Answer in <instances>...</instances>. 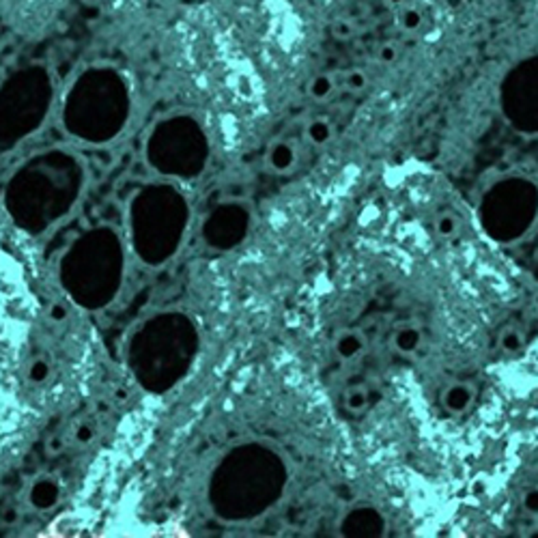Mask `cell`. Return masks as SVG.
<instances>
[{
	"mask_svg": "<svg viewBox=\"0 0 538 538\" xmlns=\"http://www.w3.org/2000/svg\"><path fill=\"white\" fill-rule=\"evenodd\" d=\"M130 88L123 76L110 67L84 71L71 86L65 106V125L82 140L112 138L127 121Z\"/></svg>",
	"mask_w": 538,
	"mask_h": 538,
	"instance_id": "6da1fadb",
	"label": "cell"
},
{
	"mask_svg": "<svg viewBox=\"0 0 538 538\" xmlns=\"http://www.w3.org/2000/svg\"><path fill=\"white\" fill-rule=\"evenodd\" d=\"M78 186V164L63 153H48L15 174L9 198L18 216L48 220L69 209Z\"/></svg>",
	"mask_w": 538,
	"mask_h": 538,
	"instance_id": "7a4b0ae2",
	"label": "cell"
},
{
	"mask_svg": "<svg viewBox=\"0 0 538 538\" xmlns=\"http://www.w3.org/2000/svg\"><path fill=\"white\" fill-rule=\"evenodd\" d=\"M50 102V76L43 67H26L0 88V140H18L33 132Z\"/></svg>",
	"mask_w": 538,
	"mask_h": 538,
	"instance_id": "3957f363",
	"label": "cell"
},
{
	"mask_svg": "<svg viewBox=\"0 0 538 538\" xmlns=\"http://www.w3.org/2000/svg\"><path fill=\"white\" fill-rule=\"evenodd\" d=\"M156 168L172 174H196L207 160V138L192 118H172L162 123L149 144Z\"/></svg>",
	"mask_w": 538,
	"mask_h": 538,
	"instance_id": "277c9868",
	"label": "cell"
},
{
	"mask_svg": "<svg viewBox=\"0 0 538 538\" xmlns=\"http://www.w3.org/2000/svg\"><path fill=\"white\" fill-rule=\"evenodd\" d=\"M538 212V192L525 179H506L483 200V222L495 237L521 235Z\"/></svg>",
	"mask_w": 538,
	"mask_h": 538,
	"instance_id": "5b68a950",
	"label": "cell"
},
{
	"mask_svg": "<svg viewBox=\"0 0 538 538\" xmlns=\"http://www.w3.org/2000/svg\"><path fill=\"white\" fill-rule=\"evenodd\" d=\"M502 108L523 132H538V56L525 58L502 82Z\"/></svg>",
	"mask_w": 538,
	"mask_h": 538,
	"instance_id": "8992f818",
	"label": "cell"
},
{
	"mask_svg": "<svg viewBox=\"0 0 538 538\" xmlns=\"http://www.w3.org/2000/svg\"><path fill=\"white\" fill-rule=\"evenodd\" d=\"M474 396H476L474 385L459 381V383H450L441 392V403L450 413H463L471 407Z\"/></svg>",
	"mask_w": 538,
	"mask_h": 538,
	"instance_id": "52a82bcc",
	"label": "cell"
},
{
	"mask_svg": "<svg viewBox=\"0 0 538 538\" xmlns=\"http://www.w3.org/2000/svg\"><path fill=\"white\" fill-rule=\"evenodd\" d=\"M422 345V330L420 325H401L392 334V347L401 355H411Z\"/></svg>",
	"mask_w": 538,
	"mask_h": 538,
	"instance_id": "ba28073f",
	"label": "cell"
},
{
	"mask_svg": "<svg viewBox=\"0 0 538 538\" xmlns=\"http://www.w3.org/2000/svg\"><path fill=\"white\" fill-rule=\"evenodd\" d=\"M293 164H295V149L289 142H276L269 149V166L274 170L284 172L293 168Z\"/></svg>",
	"mask_w": 538,
	"mask_h": 538,
	"instance_id": "9c48e42d",
	"label": "cell"
},
{
	"mask_svg": "<svg viewBox=\"0 0 538 538\" xmlns=\"http://www.w3.org/2000/svg\"><path fill=\"white\" fill-rule=\"evenodd\" d=\"M364 349V338L357 332H343L336 338V353L343 357V360H353L355 355H360Z\"/></svg>",
	"mask_w": 538,
	"mask_h": 538,
	"instance_id": "30bf717a",
	"label": "cell"
},
{
	"mask_svg": "<svg viewBox=\"0 0 538 538\" xmlns=\"http://www.w3.org/2000/svg\"><path fill=\"white\" fill-rule=\"evenodd\" d=\"M371 392L366 385H353L345 392V407L349 411H364L368 407Z\"/></svg>",
	"mask_w": 538,
	"mask_h": 538,
	"instance_id": "8fae6325",
	"label": "cell"
},
{
	"mask_svg": "<svg viewBox=\"0 0 538 538\" xmlns=\"http://www.w3.org/2000/svg\"><path fill=\"white\" fill-rule=\"evenodd\" d=\"M306 136L312 144L321 146L332 140V125L327 123L325 118H315V121H310L306 127Z\"/></svg>",
	"mask_w": 538,
	"mask_h": 538,
	"instance_id": "7c38bea8",
	"label": "cell"
},
{
	"mask_svg": "<svg viewBox=\"0 0 538 538\" xmlns=\"http://www.w3.org/2000/svg\"><path fill=\"white\" fill-rule=\"evenodd\" d=\"M332 91H334V80L327 76V74L315 76V78L310 80V84H308V93H310V97H315V99H325Z\"/></svg>",
	"mask_w": 538,
	"mask_h": 538,
	"instance_id": "4fadbf2b",
	"label": "cell"
},
{
	"mask_svg": "<svg viewBox=\"0 0 538 538\" xmlns=\"http://www.w3.org/2000/svg\"><path fill=\"white\" fill-rule=\"evenodd\" d=\"M422 22H425V18H422V13L418 11L415 7H405L401 11V15H399V24L403 26V31H407V33L418 31V28L422 26Z\"/></svg>",
	"mask_w": 538,
	"mask_h": 538,
	"instance_id": "5bb4252c",
	"label": "cell"
},
{
	"mask_svg": "<svg viewBox=\"0 0 538 538\" xmlns=\"http://www.w3.org/2000/svg\"><path fill=\"white\" fill-rule=\"evenodd\" d=\"M459 228H461V220H459L455 214H441V216L435 220V230H437L441 237H453V235H457Z\"/></svg>",
	"mask_w": 538,
	"mask_h": 538,
	"instance_id": "9a60e30c",
	"label": "cell"
},
{
	"mask_svg": "<svg viewBox=\"0 0 538 538\" xmlns=\"http://www.w3.org/2000/svg\"><path fill=\"white\" fill-rule=\"evenodd\" d=\"M521 345H523V336H521V332H517V330H504L502 332V336H499V347L506 351V353H517L519 349H521Z\"/></svg>",
	"mask_w": 538,
	"mask_h": 538,
	"instance_id": "2e32d148",
	"label": "cell"
},
{
	"mask_svg": "<svg viewBox=\"0 0 538 538\" xmlns=\"http://www.w3.org/2000/svg\"><path fill=\"white\" fill-rule=\"evenodd\" d=\"M521 504H523V511H525L527 515L538 517V487H532L530 491H525Z\"/></svg>",
	"mask_w": 538,
	"mask_h": 538,
	"instance_id": "e0dca14e",
	"label": "cell"
},
{
	"mask_svg": "<svg viewBox=\"0 0 538 538\" xmlns=\"http://www.w3.org/2000/svg\"><path fill=\"white\" fill-rule=\"evenodd\" d=\"M366 84H368V78H366V74L360 71V69H355V71H351V74L347 76V86L351 88V91H362Z\"/></svg>",
	"mask_w": 538,
	"mask_h": 538,
	"instance_id": "ac0fdd59",
	"label": "cell"
},
{
	"mask_svg": "<svg viewBox=\"0 0 538 538\" xmlns=\"http://www.w3.org/2000/svg\"><path fill=\"white\" fill-rule=\"evenodd\" d=\"M396 58H399V48H396L394 43H385V46H381V50H379V61H381L383 65L394 63Z\"/></svg>",
	"mask_w": 538,
	"mask_h": 538,
	"instance_id": "d6986e66",
	"label": "cell"
},
{
	"mask_svg": "<svg viewBox=\"0 0 538 538\" xmlns=\"http://www.w3.org/2000/svg\"><path fill=\"white\" fill-rule=\"evenodd\" d=\"M351 24L349 22H340L338 26H336V33H338V37H347V35H351Z\"/></svg>",
	"mask_w": 538,
	"mask_h": 538,
	"instance_id": "ffe728a7",
	"label": "cell"
},
{
	"mask_svg": "<svg viewBox=\"0 0 538 538\" xmlns=\"http://www.w3.org/2000/svg\"><path fill=\"white\" fill-rule=\"evenodd\" d=\"M390 3H392V5H401V3H403V0H390Z\"/></svg>",
	"mask_w": 538,
	"mask_h": 538,
	"instance_id": "44dd1931",
	"label": "cell"
}]
</instances>
